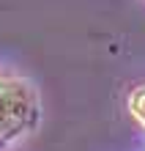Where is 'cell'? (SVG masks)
<instances>
[{"label":"cell","instance_id":"1","mask_svg":"<svg viewBox=\"0 0 145 151\" xmlns=\"http://www.w3.org/2000/svg\"><path fill=\"white\" fill-rule=\"evenodd\" d=\"M36 121V102L25 83L0 77V143L16 137Z\"/></svg>","mask_w":145,"mask_h":151},{"label":"cell","instance_id":"2","mask_svg":"<svg viewBox=\"0 0 145 151\" xmlns=\"http://www.w3.org/2000/svg\"><path fill=\"white\" fill-rule=\"evenodd\" d=\"M131 113L145 124V88H140V91L131 96Z\"/></svg>","mask_w":145,"mask_h":151}]
</instances>
